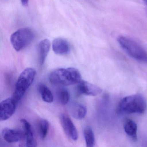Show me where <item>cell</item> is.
Returning a JSON list of instances; mask_svg holds the SVG:
<instances>
[{"label": "cell", "mask_w": 147, "mask_h": 147, "mask_svg": "<svg viewBox=\"0 0 147 147\" xmlns=\"http://www.w3.org/2000/svg\"><path fill=\"white\" fill-rule=\"evenodd\" d=\"M49 78L52 84L66 86L78 84L82 80L80 73L74 68L55 69L51 72Z\"/></svg>", "instance_id": "obj_1"}, {"label": "cell", "mask_w": 147, "mask_h": 147, "mask_svg": "<svg viewBox=\"0 0 147 147\" xmlns=\"http://www.w3.org/2000/svg\"><path fill=\"white\" fill-rule=\"evenodd\" d=\"M146 108L145 98L141 94H136L124 98L119 103L118 110L121 113L141 114L146 111Z\"/></svg>", "instance_id": "obj_2"}, {"label": "cell", "mask_w": 147, "mask_h": 147, "mask_svg": "<svg viewBox=\"0 0 147 147\" xmlns=\"http://www.w3.org/2000/svg\"><path fill=\"white\" fill-rule=\"evenodd\" d=\"M117 41L131 57L138 61L147 63V52L137 42L129 38L119 36Z\"/></svg>", "instance_id": "obj_3"}, {"label": "cell", "mask_w": 147, "mask_h": 147, "mask_svg": "<svg viewBox=\"0 0 147 147\" xmlns=\"http://www.w3.org/2000/svg\"><path fill=\"white\" fill-rule=\"evenodd\" d=\"M36 70L32 68H27L20 74L17 81L12 98L18 103L33 82L36 76Z\"/></svg>", "instance_id": "obj_4"}, {"label": "cell", "mask_w": 147, "mask_h": 147, "mask_svg": "<svg viewBox=\"0 0 147 147\" xmlns=\"http://www.w3.org/2000/svg\"><path fill=\"white\" fill-rule=\"evenodd\" d=\"M35 34L29 28H23L13 33L10 41L14 49L19 51L30 45L34 39Z\"/></svg>", "instance_id": "obj_5"}, {"label": "cell", "mask_w": 147, "mask_h": 147, "mask_svg": "<svg viewBox=\"0 0 147 147\" xmlns=\"http://www.w3.org/2000/svg\"><path fill=\"white\" fill-rule=\"evenodd\" d=\"M18 103L12 97L1 101L0 105V119L5 121L9 119L15 112Z\"/></svg>", "instance_id": "obj_6"}, {"label": "cell", "mask_w": 147, "mask_h": 147, "mask_svg": "<svg viewBox=\"0 0 147 147\" xmlns=\"http://www.w3.org/2000/svg\"><path fill=\"white\" fill-rule=\"evenodd\" d=\"M60 120L67 136L73 141H76L78 138V131L70 117L67 114L63 113L60 117Z\"/></svg>", "instance_id": "obj_7"}, {"label": "cell", "mask_w": 147, "mask_h": 147, "mask_svg": "<svg viewBox=\"0 0 147 147\" xmlns=\"http://www.w3.org/2000/svg\"><path fill=\"white\" fill-rule=\"evenodd\" d=\"M77 92L80 94L95 96L101 93V88L94 84L86 81H81L77 87Z\"/></svg>", "instance_id": "obj_8"}, {"label": "cell", "mask_w": 147, "mask_h": 147, "mask_svg": "<svg viewBox=\"0 0 147 147\" xmlns=\"http://www.w3.org/2000/svg\"><path fill=\"white\" fill-rule=\"evenodd\" d=\"M4 139L9 143H16L24 139V133L19 130L5 128L2 130Z\"/></svg>", "instance_id": "obj_9"}, {"label": "cell", "mask_w": 147, "mask_h": 147, "mask_svg": "<svg viewBox=\"0 0 147 147\" xmlns=\"http://www.w3.org/2000/svg\"><path fill=\"white\" fill-rule=\"evenodd\" d=\"M52 49L57 55H63L68 54L70 51V46L68 42L64 38H55L52 42Z\"/></svg>", "instance_id": "obj_10"}, {"label": "cell", "mask_w": 147, "mask_h": 147, "mask_svg": "<svg viewBox=\"0 0 147 147\" xmlns=\"http://www.w3.org/2000/svg\"><path fill=\"white\" fill-rule=\"evenodd\" d=\"M20 122L22 123L24 129V139H25L26 147H36L37 146V143L34 138L30 124L26 119H21Z\"/></svg>", "instance_id": "obj_11"}, {"label": "cell", "mask_w": 147, "mask_h": 147, "mask_svg": "<svg viewBox=\"0 0 147 147\" xmlns=\"http://www.w3.org/2000/svg\"><path fill=\"white\" fill-rule=\"evenodd\" d=\"M51 48V43L47 39H44L40 42L38 46L39 61L41 65L45 63L46 57L49 52Z\"/></svg>", "instance_id": "obj_12"}, {"label": "cell", "mask_w": 147, "mask_h": 147, "mask_svg": "<svg viewBox=\"0 0 147 147\" xmlns=\"http://www.w3.org/2000/svg\"><path fill=\"white\" fill-rule=\"evenodd\" d=\"M123 127L126 134L133 141H136L137 140V125L136 123L133 120L128 119L125 121Z\"/></svg>", "instance_id": "obj_13"}, {"label": "cell", "mask_w": 147, "mask_h": 147, "mask_svg": "<svg viewBox=\"0 0 147 147\" xmlns=\"http://www.w3.org/2000/svg\"><path fill=\"white\" fill-rule=\"evenodd\" d=\"M70 113L74 118L78 120H81L86 117L87 108L84 105L76 103L74 104L71 106Z\"/></svg>", "instance_id": "obj_14"}, {"label": "cell", "mask_w": 147, "mask_h": 147, "mask_svg": "<svg viewBox=\"0 0 147 147\" xmlns=\"http://www.w3.org/2000/svg\"><path fill=\"white\" fill-rule=\"evenodd\" d=\"M39 91L43 100L48 103H51L54 100L53 94L49 88L43 84L39 86Z\"/></svg>", "instance_id": "obj_15"}, {"label": "cell", "mask_w": 147, "mask_h": 147, "mask_svg": "<svg viewBox=\"0 0 147 147\" xmlns=\"http://www.w3.org/2000/svg\"><path fill=\"white\" fill-rule=\"evenodd\" d=\"M84 135L87 147H94L95 144V138L92 128L89 126L86 127L84 129Z\"/></svg>", "instance_id": "obj_16"}, {"label": "cell", "mask_w": 147, "mask_h": 147, "mask_svg": "<svg viewBox=\"0 0 147 147\" xmlns=\"http://www.w3.org/2000/svg\"><path fill=\"white\" fill-rule=\"evenodd\" d=\"M57 100L61 105H65L67 104L69 99L68 91L64 88H60L57 92Z\"/></svg>", "instance_id": "obj_17"}, {"label": "cell", "mask_w": 147, "mask_h": 147, "mask_svg": "<svg viewBox=\"0 0 147 147\" xmlns=\"http://www.w3.org/2000/svg\"><path fill=\"white\" fill-rule=\"evenodd\" d=\"M49 124L46 119H42L39 123V131L40 136L42 139L46 138L49 131Z\"/></svg>", "instance_id": "obj_18"}, {"label": "cell", "mask_w": 147, "mask_h": 147, "mask_svg": "<svg viewBox=\"0 0 147 147\" xmlns=\"http://www.w3.org/2000/svg\"><path fill=\"white\" fill-rule=\"evenodd\" d=\"M21 4L24 6L26 7L29 4V0H21Z\"/></svg>", "instance_id": "obj_19"}, {"label": "cell", "mask_w": 147, "mask_h": 147, "mask_svg": "<svg viewBox=\"0 0 147 147\" xmlns=\"http://www.w3.org/2000/svg\"><path fill=\"white\" fill-rule=\"evenodd\" d=\"M143 1H144V3L147 6V0H143Z\"/></svg>", "instance_id": "obj_20"}]
</instances>
